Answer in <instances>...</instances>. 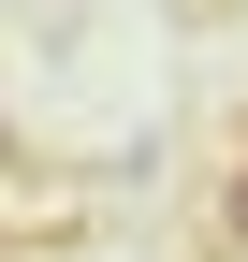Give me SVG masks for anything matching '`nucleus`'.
<instances>
[{
    "instance_id": "obj_1",
    "label": "nucleus",
    "mask_w": 248,
    "mask_h": 262,
    "mask_svg": "<svg viewBox=\"0 0 248 262\" xmlns=\"http://www.w3.org/2000/svg\"><path fill=\"white\" fill-rule=\"evenodd\" d=\"M219 248L248 262V146H234V175H219Z\"/></svg>"
},
{
    "instance_id": "obj_2",
    "label": "nucleus",
    "mask_w": 248,
    "mask_h": 262,
    "mask_svg": "<svg viewBox=\"0 0 248 262\" xmlns=\"http://www.w3.org/2000/svg\"><path fill=\"white\" fill-rule=\"evenodd\" d=\"M0 160H15V131H0Z\"/></svg>"
}]
</instances>
